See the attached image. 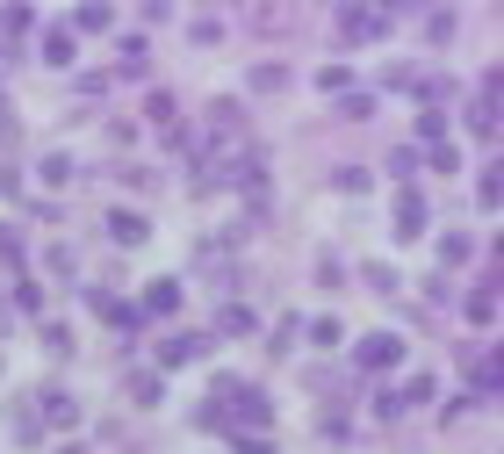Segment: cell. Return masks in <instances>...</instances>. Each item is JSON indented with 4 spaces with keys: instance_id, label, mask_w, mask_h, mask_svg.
<instances>
[{
    "instance_id": "1",
    "label": "cell",
    "mask_w": 504,
    "mask_h": 454,
    "mask_svg": "<svg viewBox=\"0 0 504 454\" xmlns=\"http://www.w3.org/2000/svg\"><path fill=\"white\" fill-rule=\"evenodd\" d=\"M209 347H216V339H202V332H174V339L159 347V368H188V361H202Z\"/></svg>"
},
{
    "instance_id": "2",
    "label": "cell",
    "mask_w": 504,
    "mask_h": 454,
    "mask_svg": "<svg viewBox=\"0 0 504 454\" xmlns=\"http://www.w3.org/2000/svg\"><path fill=\"white\" fill-rule=\"evenodd\" d=\"M404 361V339L397 332H368L361 339V368H397Z\"/></svg>"
},
{
    "instance_id": "3",
    "label": "cell",
    "mask_w": 504,
    "mask_h": 454,
    "mask_svg": "<svg viewBox=\"0 0 504 454\" xmlns=\"http://www.w3.org/2000/svg\"><path fill=\"white\" fill-rule=\"evenodd\" d=\"M382 29H389V15H368V8H346V15H339V36H346V43H375Z\"/></svg>"
},
{
    "instance_id": "4",
    "label": "cell",
    "mask_w": 504,
    "mask_h": 454,
    "mask_svg": "<svg viewBox=\"0 0 504 454\" xmlns=\"http://www.w3.org/2000/svg\"><path fill=\"white\" fill-rule=\"evenodd\" d=\"M425 223H432L425 195H404V202H397V239H404V246H411V239H425Z\"/></svg>"
},
{
    "instance_id": "5",
    "label": "cell",
    "mask_w": 504,
    "mask_h": 454,
    "mask_svg": "<svg viewBox=\"0 0 504 454\" xmlns=\"http://www.w3.org/2000/svg\"><path fill=\"white\" fill-rule=\"evenodd\" d=\"M108 239H116V246H144V239H151V223H144L137 209H116V216H108Z\"/></svg>"
},
{
    "instance_id": "6",
    "label": "cell",
    "mask_w": 504,
    "mask_h": 454,
    "mask_svg": "<svg viewBox=\"0 0 504 454\" xmlns=\"http://www.w3.org/2000/svg\"><path fill=\"white\" fill-rule=\"evenodd\" d=\"M166 310H181V281L174 274H159L151 289H144V317H166Z\"/></svg>"
},
{
    "instance_id": "7",
    "label": "cell",
    "mask_w": 504,
    "mask_h": 454,
    "mask_svg": "<svg viewBox=\"0 0 504 454\" xmlns=\"http://www.w3.org/2000/svg\"><path fill=\"white\" fill-rule=\"evenodd\" d=\"M50 426H80V396H66V389H43V404H36Z\"/></svg>"
},
{
    "instance_id": "8",
    "label": "cell",
    "mask_w": 504,
    "mask_h": 454,
    "mask_svg": "<svg viewBox=\"0 0 504 454\" xmlns=\"http://www.w3.org/2000/svg\"><path fill=\"white\" fill-rule=\"evenodd\" d=\"M252 325H260V317H252L245 303H223V310H216V332H223V339H252Z\"/></svg>"
},
{
    "instance_id": "9",
    "label": "cell",
    "mask_w": 504,
    "mask_h": 454,
    "mask_svg": "<svg viewBox=\"0 0 504 454\" xmlns=\"http://www.w3.org/2000/svg\"><path fill=\"white\" fill-rule=\"evenodd\" d=\"M469 382H476V404L497 389V354H469Z\"/></svg>"
},
{
    "instance_id": "10",
    "label": "cell",
    "mask_w": 504,
    "mask_h": 454,
    "mask_svg": "<svg viewBox=\"0 0 504 454\" xmlns=\"http://www.w3.org/2000/svg\"><path fill=\"white\" fill-rule=\"evenodd\" d=\"M43 59H50V66H73V59H80L73 29H50V36H43Z\"/></svg>"
},
{
    "instance_id": "11",
    "label": "cell",
    "mask_w": 504,
    "mask_h": 454,
    "mask_svg": "<svg viewBox=\"0 0 504 454\" xmlns=\"http://www.w3.org/2000/svg\"><path fill=\"white\" fill-rule=\"evenodd\" d=\"M209 130L216 137H238V101H209Z\"/></svg>"
},
{
    "instance_id": "12",
    "label": "cell",
    "mask_w": 504,
    "mask_h": 454,
    "mask_svg": "<svg viewBox=\"0 0 504 454\" xmlns=\"http://www.w3.org/2000/svg\"><path fill=\"white\" fill-rule=\"evenodd\" d=\"M144 66H151V59H144V43L130 36V43H123V59H116V73H123V80H144Z\"/></svg>"
},
{
    "instance_id": "13",
    "label": "cell",
    "mask_w": 504,
    "mask_h": 454,
    "mask_svg": "<svg viewBox=\"0 0 504 454\" xmlns=\"http://www.w3.org/2000/svg\"><path fill=\"white\" fill-rule=\"evenodd\" d=\"M73 174H80V166H73V152H50V159H43V181H50V188H66Z\"/></svg>"
},
{
    "instance_id": "14",
    "label": "cell",
    "mask_w": 504,
    "mask_h": 454,
    "mask_svg": "<svg viewBox=\"0 0 504 454\" xmlns=\"http://www.w3.org/2000/svg\"><path fill=\"white\" fill-rule=\"evenodd\" d=\"M469 317H476V325L497 317V289H490V281H483V289H469Z\"/></svg>"
},
{
    "instance_id": "15",
    "label": "cell",
    "mask_w": 504,
    "mask_h": 454,
    "mask_svg": "<svg viewBox=\"0 0 504 454\" xmlns=\"http://www.w3.org/2000/svg\"><path fill=\"white\" fill-rule=\"evenodd\" d=\"M130 404H159V375H151V368L130 375Z\"/></svg>"
},
{
    "instance_id": "16",
    "label": "cell",
    "mask_w": 504,
    "mask_h": 454,
    "mask_svg": "<svg viewBox=\"0 0 504 454\" xmlns=\"http://www.w3.org/2000/svg\"><path fill=\"white\" fill-rule=\"evenodd\" d=\"M397 404H404V411H411V404H432V375H411V382H404V396H397Z\"/></svg>"
},
{
    "instance_id": "17",
    "label": "cell",
    "mask_w": 504,
    "mask_h": 454,
    "mask_svg": "<svg viewBox=\"0 0 504 454\" xmlns=\"http://www.w3.org/2000/svg\"><path fill=\"white\" fill-rule=\"evenodd\" d=\"M108 22H116L108 8H80V15H73V29H87V36H94V29H108Z\"/></svg>"
},
{
    "instance_id": "18",
    "label": "cell",
    "mask_w": 504,
    "mask_h": 454,
    "mask_svg": "<svg viewBox=\"0 0 504 454\" xmlns=\"http://www.w3.org/2000/svg\"><path fill=\"white\" fill-rule=\"evenodd\" d=\"M144 116L151 123H174V94H144Z\"/></svg>"
},
{
    "instance_id": "19",
    "label": "cell",
    "mask_w": 504,
    "mask_h": 454,
    "mask_svg": "<svg viewBox=\"0 0 504 454\" xmlns=\"http://www.w3.org/2000/svg\"><path fill=\"white\" fill-rule=\"evenodd\" d=\"M43 267H50V274H73V267H80V253H73V246H50V260H43Z\"/></svg>"
},
{
    "instance_id": "20",
    "label": "cell",
    "mask_w": 504,
    "mask_h": 454,
    "mask_svg": "<svg viewBox=\"0 0 504 454\" xmlns=\"http://www.w3.org/2000/svg\"><path fill=\"white\" fill-rule=\"evenodd\" d=\"M252 87H260V94H274V87H289V73H282V66H260V73H252Z\"/></svg>"
},
{
    "instance_id": "21",
    "label": "cell",
    "mask_w": 504,
    "mask_h": 454,
    "mask_svg": "<svg viewBox=\"0 0 504 454\" xmlns=\"http://www.w3.org/2000/svg\"><path fill=\"white\" fill-rule=\"evenodd\" d=\"M15 310H29V317L43 310V289H36V281H22V289H15Z\"/></svg>"
},
{
    "instance_id": "22",
    "label": "cell",
    "mask_w": 504,
    "mask_h": 454,
    "mask_svg": "<svg viewBox=\"0 0 504 454\" xmlns=\"http://www.w3.org/2000/svg\"><path fill=\"white\" fill-rule=\"evenodd\" d=\"M238 454H274V440H267V433H252V440L238 433Z\"/></svg>"
},
{
    "instance_id": "23",
    "label": "cell",
    "mask_w": 504,
    "mask_h": 454,
    "mask_svg": "<svg viewBox=\"0 0 504 454\" xmlns=\"http://www.w3.org/2000/svg\"><path fill=\"white\" fill-rule=\"evenodd\" d=\"M73 454H80V447H73Z\"/></svg>"
}]
</instances>
